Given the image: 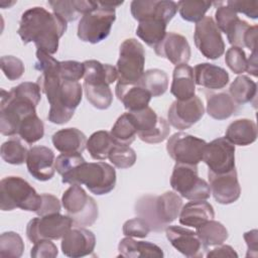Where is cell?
Wrapping results in <instances>:
<instances>
[{
    "instance_id": "cell-33",
    "label": "cell",
    "mask_w": 258,
    "mask_h": 258,
    "mask_svg": "<svg viewBox=\"0 0 258 258\" xmlns=\"http://www.w3.org/2000/svg\"><path fill=\"white\" fill-rule=\"evenodd\" d=\"M115 144L129 146L136 138L137 129L129 112L122 114L110 131Z\"/></svg>"
},
{
    "instance_id": "cell-1",
    "label": "cell",
    "mask_w": 258,
    "mask_h": 258,
    "mask_svg": "<svg viewBox=\"0 0 258 258\" xmlns=\"http://www.w3.org/2000/svg\"><path fill=\"white\" fill-rule=\"evenodd\" d=\"M36 58L35 69L41 72L36 83L46 95L50 105L47 119L53 124H66L81 104L84 89L79 82L63 81L59 78L57 73L59 61L51 54L37 50Z\"/></svg>"
},
{
    "instance_id": "cell-32",
    "label": "cell",
    "mask_w": 258,
    "mask_h": 258,
    "mask_svg": "<svg viewBox=\"0 0 258 258\" xmlns=\"http://www.w3.org/2000/svg\"><path fill=\"white\" fill-rule=\"evenodd\" d=\"M166 26L167 22L161 18H148L139 22L136 28V34L147 45L153 48L165 36Z\"/></svg>"
},
{
    "instance_id": "cell-5",
    "label": "cell",
    "mask_w": 258,
    "mask_h": 258,
    "mask_svg": "<svg viewBox=\"0 0 258 258\" xmlns=\"http://www.w3.org/2000/svg\"><path fill=\"white\" fill-rule=\"evenodd\" d=\"M63 183L84 184L97 196L112 191L116 185V171L106 162H83L68 174L61 176Z\"/></svg>"
},
{
    "instance_id": "cell-6",
    "label": "cell",
    "mask_w": 258,
    "mask_h": 258,
    "mask_svg": "<svg viewBox=\"0 0 258 258\" xmlns=\"http://www.w3.org/2000/svg\"><path fill=\"white\" fill-rule=\"evenodd\" d=\"M41 204V195L22 177L7 176L0 181V209L12 211L20 209L36 212Z\"/></svg>"
},
{
    "instance_id": "cell-51",
    "label": "cell",
    "mask_w": 258,
    "mask_h": 258,
    "mask_svg": "<svg viewBox=\"0 0 258 258\" xmlns=\"http://www.w3.org/2000/svg\"><path fill=\"white\" fill-rule=\"evenodd\" d=\"M57 254V247L50 240H40L34 243L30 251V256L33 258H54Z\"/></svg>"
},
{
    "instance_id": "cell-56",
    "label": "cell",
    "mask_w": 258,
    "mask_h": 258,
    "mask_svg": "<svg viewBox=\"0 0 258 258\" xmlns=\"http://www.w3.org/2000/svg\"><path fill=\"white\" fill-rule=\"evenodd\" d=\"M256 38H257V25L250 26L244 38V47L249 48L251 51L256 50Z\"/></svg>"
},
{
    "instance_id": "cell-21",
    "label": "cell",
    "mask_w": 258,
    "mask_h": 258,
    "mask_svg": "<svg viewBox=\"0 0 258 258\" xmlns=\"http://www.w3.org/2000/svg\"><path fill=\"white\" fill-rule=\"evenodd\" d=\"M27 170L39 181H46L55 173V157L53 151L46 146H32L26 158Z\"/></svg>"
},
{
    "instance_id": "cell-31",
    "label": "cell",
    "mask_w": 258,
    "mask_h": 258,
    "mask_svg": "<svg viewBox=\"0 0 258 258\" xmlns=\"http://www.w3.org/2000/svg\"><path fill=\"white\" fill-rule=\"evenodd\" d=\"M237 110V104L228 93L211 94L207 96V113L216 120H226Z\"/></svg>"
},
{
    "instance_id": "cell-25",
    "label": "cell",
    "mask_w": 258,
    "mask_h": 258,
    "mask_svg": "<svg viewBox=\"0 0 258 258\" xmlns=\"http://www.w3.org/2000/svg\"><path fill=\"white\" fill-rule=\"evenodd\" d=\"M56 150L63 154L81 153L86 149L87 137L77 128H64L56 131L51 137Z\"/></svg>"
},
{
    "instance_id": "cell-50",
    "label": "cell",
    "mask_w": 258,
    "mask_h": 258,
    "mask_svg": "<svg viewBox=\"0 0 258 258\" xmlns=\"http://www.w3.org/2000/svg\"><path fill=\"white\" fill-rule=\"evenodd\" d=\"M122 231L126 237L145 238L148 236L151 229L144 219L138 217L127 220L123 225Z\"/></svg>"
},
{
    "instance_id": "cell-12",
    "label": "cell",
    "mask_w": 258,
    "mask_h": 258,
    "mask_svg": "<svg viewBox=\"0 0 258 258\" xmlns=\"http://www.w3.org/2000/svg\"><path fill=\"white\" fill-rule=\"evenodd\" d=\"M74 226L68 215L59 213L33 218L26 227V236L31 243L40 240H58Z\"/></svg>"
},
{
    "instance_id": "cell-48",
    "label": "cell",
    "mask_w": 258,
    "mask_h": 258,
    "mask_svg": "<svg viewBox=\"0 0 258 258\" xmlns=\"http://www.w3.org/2000/svg\"><path fill=\"white\" fill-rule=\"evenodd\" d=\"M1 70L9 81L20 79L24 73L22 60L13 55H3L1 57Z\"/></svg>"
},
{
    "instance_id": "cell-40",
    "label": "cell",
    "mask_w": 258,
    "mask_h": 258,
    "mask_svg": "<svg viewBox=\"0 0 258 258\" xmlns=\"http://www.w3.org/2000/svg\"><path fill=\"white\" fill-rule=\"evenodd\" d=\"M18 135L28 144H33L43 137L44 125L36 113L27 115L21 120Z\"/></svg>"
},
{
    "instance_id": "cell-30",
    "label": "cell",
    "mask_w": 258,
    "mask_h": 258,
    "mask_svg": "<svg viewBox=\"0 0 258 258\" xmlns=\"http://www.w3.org/2000/svg\"><path fill=\"white\" fill-rule=\"evenodd\" d=\"M225 138L234 145H250L257 138V126L253 120L238 119L227 127Z\"/></svg>"
},
{
    "instance_id": "cell-20",
    "label": "cell",
    "mask_w": 258,
    "mask_h": 258,
    "mask_svg": "<svg viewBox=\"0 0 258 258\" xmlns=\"http://www.w3.org/2000/svg\"><path fill=\"white\" fill-rule=\"evenodd\" d=\"M153 49L158 56L166 58L175 67L187 63L191 54L187 39L176 32H166Z\"/></svg>"
},
{
    "instance_id": "cell-4",
    "label": "cell",
    "mask_w": 258,
    "mask_h": 258,
    "mask_svg": "<svg viewBox=\"0 0 258 258\" xmlns=\"http://www.w3.org/2000/svg\"><path fill=\"white\" fill-rule=\"evenodd\" d=\"M182 206L179 195L168 190L160 196L141 197L136 202L135 212L148 223L151 231L161 232L178 218Z\"/></svg>"
},
{
    "instance_id": "cell-22",
    "label": "cell",
    "mask_w": 258,
    "mask_h": 258,
    "mask_svg": "<svg viewBox=\"0 0 258 258\" xmlns=\"http://www.w3.org/2000/svg\"><path fill=\"white\" fill-rule=\"evenodd\" d=\"M115 94L129 112L139 111L148 107L151 100L150 93L138 83L131 85L117 83Z\"/></svg>"
},
{
    "instance_id": "cell-36",
    "label": "cell",
    "mask_w": 258,
    "mask_h": 258,
    "mask_svg": "<svg viewBox=\"0 0 258 258\" xmlns=\"http://www.w3.org/2000/svg\"><path fill=\"white\" fill-rule=\"evenodd\" d=\"M228 94L236 104H246L255 99L257 85L249 77L241 75L232 82Z\"/></svg>"
},
{
    "instance_id": "cell-35",
    "label": "cell",
    "mask_w": 258,
    "mask_h": 258,
    "mask_svg": "<svg viewBox=\"0 0 258 258\" xmlns=\"http://www.w3.org/2000/svg\"><path fill=\"white\" fill-rule=\"evenodd\" d=\"M196 230L206 248L223 244L229 236L226 227L214 219L206 222Z\"/></svg>"
},
{
    "instance_id": "cell-27",
    "label": "cell",
    "mask_w": 258,
    "mask_h": 258,
    "mask_svg": "<svg viewBox=\"0 0 258 258\" xmlns=\"http://www.w3.org/2000/svg\"><path fill=\"white\" fill-rule=\"evenodd\" d=\"M119 257L125 258H162L163 251L156 244L148 241H136L132 237L123 238L118 245Z\"/></svg>"
},
{
    "instance_id": "cell-24",
    "label": "cell",
    "mask_w": 258,
    "mask_h": 258,
    "mask_svg": "<svg viewBox=\"0 0 258 258\" xmlns=\"http://www.w3.org/2000/svg\"><path fill=\"white\" fill-rule=\"evenodd\" d=\"M215 218L213 206L206 201H191L182 206L178 220L186 227L199 228L206 222Z\"/></svg>"
},
{
    "instance_id": "cell-42",
    "label": "cell",
    "mask_w": 258,
    "mask_h": 258,
    "mask_svg": "<svg viewBox=\"0 0 258 258\" xmlns=\"http://www.w3.org/2000/svg\"><path fill=\"white\" fill-rule=\"evenodd\" d=\"M213 5L210 1H178L177 8L181 18L188 22L198 23L204 17L210 7Z\"/></svg>"
},
{
    "instance_id": "cell-11",
    "label": "cell",
    "mask_w": 258,
    "mask_h": 258,
    "mask_svg": "<svg viewBox=\"0 0 258 258\" xmlns=\"http://www.w3.org/2000/svg\"><path fill=\"white\" fill-rule=\"evenodd\" d=\"M207 142L197 136L177 132L167 140L168 155L176 162L188 165H198L203 161Z\"/></svg>"
},
{
    "instance_id": "cell-19",
    "label": "cell",
    "mask_w": 258,
    "mask_h": 258,
    "mask_svg": "<svg viewBox=\"0 0 258 258\" xmlns=\"http://www.w3.org/2000/svg\"><path fill=\"white\" fill-rule=\"evenodd\" d=\"M134 19L141 22L148 18H161L169 22L176 14L177 3L169 0H134L130 5Z\"/></svg>"
},
{
    "instance_id": "cell-29",
    "label": "cell",
    "mask_w": 258,
    "mask_h": 258,
    "mask_svg": "<svg viewBox=\"0 0 258 258\" xmlns=\"http://www.w3.org/2000/svg\"><path fill=\"white\" fill-rule=\"evenodd\" d=\"M84 83L93 85L110 86L118 79L117 69L108 63H102L96 59H88L84 62Z\"/></svg>"
},
{
    "instance_id": "cell-41",
    "label": "cell",
    "mask_w": 258,
    "mask_h": 258,
    "mask_svg": "<svg viewBox=\"0 0 258 258\" xmlns=\"http://www.w3.org/2000/svg\"><path fill=\"white\" fill-rule=\"evenodd\" d=\"M0 153L5 162L13 165H20L26 162L28 149L19 139L11 138L1 145Z\"/></svg>"
},
{
    "instance_id": "cell-39",
    "label": "cell",
    "mask_w": 258,
    "mask_h": 258,
    "mask_svg": "<svg viewBox=\"0 0 258 258\" xmlns=\"http://www.w3.org/2000/svg\"><path fill=\"white\" fill-rule=\"evenodd\" d=\"M84 92L89 103L99 109H108L113 102V94L108 85H93L84 83Z\"/></svg>"
},
{
    "instance_id": "cell-43",
    "label": "cell",
    "mask_w": 258,
    "mask_h": 258,
    "mask_svg": "<svg viewBox=\"0 0 258 258\" xmlns=\"http://www.w3.org/2000/svg\"><path fill=\"white\" fill-rule=\"evenodd\" d=\"M24 251V242L15 232H4L0 236V257L18 258Z\"/></svg>"
},
{
    "instance_id": "cell-55",
    "label": "cell",
    "mask_w": 258,
    "mask_h": 258,
    "mask_svg": "<svg viewBox=\"0 0 258 258\" xmlns=\"http://www.w3.org/2000/svg\"><path fill=\"white\" fill-rule=\"evenodd\" d=\"M207 257H238L237 252L230 245H217L216 248L208 252Z\"/></svg>"
},
{
    "instance_id": "cell-46",
    "label": "cell",
    "mask_w": 258,
    "mask_h": 258,
    "mask_svg": "<svg viewBox=\"0 0 258 258\" xmlns=\"http://www.w3.org/2000/svg\"><path fill=\"white\" fill-rule=\"evenodd\" d=\"M225 62L228 68L237 75L243 74L247 69V57L243 48L232 46L226 51Z\"/></svg>"
},
{
    "instance_id": "cell-53",
    "label": "cell",
    "mask_w": 258,
    "mask_h": 258,
    "mask_svg": "<svg viewBox=\"0 0 258 258\" xmlns=\"http://www.w3.org/2000/svg\"><path fill=\"white\" fill-rule=\"evenodd\" d=\"M60 202L58 199L49 194H42L41 195V204L39 209L35 212L37 216L42 217L46 215L56 214L60 211Z\"/></svg>"
},
{
    "instance_id": "cell-34",
    "label": "cell",
    "mask_w": 258,
    "mask_h": 258,
    "mask_svg": "<svg viewBox=\"0 0 258 258\" xmlns=\"http://www.w3.org/2000/svg\"><path fill=\"white\" fill-rule=\"evenodd\" d=\"M115 142L113 141L110 132L99 130L94 132L87 140L86 149L91 157L96 160H105L108 158L109 153Z\"/></svg>"
},
{
    "instance_id": "cell-2",
    "label": "cell",
    "mask_w": 258,
    "mask_h": 258,
    "mask_svg": "<svg viewBox=\"0 0 258 258\" xmlns=\"http://www.w3.org/2000/svg\"><path fill=\"white\" fill-rule=\"evenodd\" d=\"M67 28L68 22L60 16L36 6L22 13L17 33L24 44L34 42L37 49L53 54Z\"/></svg>"
},
{
    "instance_id": "cell-10",
    "label": "cell",
    "mask_w": 258,
    "mask_h": 258,
    "mask_svg": "<svg viewBox=\"0 0 258 258\" xmlns=\"http://www.w3.org/2000/svg\"><path fill=\"white\" fill-rule=\"evenodd\" d=\"M145 50L141 42L135 38L125 39L119 48L117 60L118 83L137 84L144 73Z\"/></svg>"
},
{
    "instance_id": "cell-8",
    "label": "cell",
    "mask_w": 258,
    "mask_h": 258,
    "mask_svg": "<svg viewBox=\"0 0 258 258\" xmlns=\"http://www.w3.org/2000/svg\"><path fill=\"white\" fill-rule=\"evenodd\" d=\"M99 6L83 15L78 24V37L84 42L98 43L111 32L116 20L115 8L107 6L104 2H98Z\"/></svg>"
},
{
    "instance_id": "cell-54",
    "label": "cell",
    "mask_w": 258,
    "mask_h": 258,
    "mask_svg": "<svg viewBox=\"0 0 258 258\" xmlns=\"http://www.w3.org/2000/svg\"><path fill=\"white\" fill-rule=\"evenodd\" d=\"M244 239L247 244V257H257L258 253V231L256 229L244 233Z\"/></svg>"
},
{
    "instance_id": "cell-45",
    "label": "cell",
    "mask_w": 258,
    "mask_h": 258,
    "mask_svg": "<svg viewBox=\"0 0 258 258\" xmlns=\"http://www.w3.org/2000/svg\"><path fill=\"white\" fill-rule=\"evenodd\" d=\"M250 24L237 17L226 29L225 34L227 35L228 41L233 46H238L243 48L244 47V38L246 32L250 28Z\"/></svg>"
},
{
    "instance_id": "cell-44",
    "label": "cell",
    "mask_w": 258,
    "mask_h": 258,
    "mask_svg": "<svg viewBox=\"0 0 258 258\" xmlns=\"http://www.w3.org/2000/svg\"><path fill=\"white\" fill-rule=\"evenodd\" d=\"M108 158L114 166L124 169L129 168L135 164L136 153L130 146L115 144L111 149Z\"/></svg>"
},
{
    "instance_id": "cell-18",
    "label": "cell",
    "mask_w": 258,
    "mask_h": 258,
    "mask_svg": "<svg viewBox=\"0 0 258 258\" xmlns=\"http://www.w3.org/2000/svg\"><path fill=\"white\" fill-rule=\"evenodd\" d=\"M208 177L211 194L219 204L230 205L240 198L241 186L238 181L236 168L222 174L208 171Z\"/></svg>"
},
{
    "instance_id": "cell-13",
    "label": "cell",
    "mask_w": 258,
    "mask_h": 258,
    "mask_svg": "<svg viewBox=\"0 0 258 258\" xmlns=\"http://www.w3.org/2000/svg\"><path fill=\"white\" fill-rule=\"evenodd\" d=\"M194 40L199 51L209 59H217L225 52L221 31L211 16H205L196 23Z\"/></svg>"
},
{
    "instance_id": "cell-28",
    "label": "cell",
    "mask_w": 258,
    "mask_h": 258,
    "mask_svg": "<svg viewBox=\"0 0 258 258\" xmlns=\"http://www.w3.org/2000/svg\"><path fill=\"white\" fill-rule=\"evenodd\" d=\"M53 13L60 16L64 21L71 22L77 20L81 15H85L95 10L99 3L85 0H54L48 1Z\"/></svg>"
},
{
    "instance_id": "cell-17",
    "label": "cell",
    "mask_w": 258,
    "mask_h": 258,
    "mask_svg": "<svg viewBox=\"0 0 258 258\" xmlns=\"http://www.w3.org/2000/svg\"><path fill=\"white\" fill-rule=\"evenodd\" d=\"M61 251L71 258H80L94 252L95 234L84 227H72L61 238Z\"/></svg>"
},
{
    "instance_id": "cell-52",
    "label": "cell",
    "mask_w": 258,
    "mask_h": 258,
    "mask_svg": "<svg viewBox=\"0 0 258 258\" xmlns=\"http://www.w3.org/2000/svg\"><path fill=\"white\" fill-rule=\"evenodd\" d=\"M226 5L232 8L236 13H243L247 17L256 19L258 17V2L257 1H238L229 0Z\"/></svg>"
},
{
    "instance_id": "cell-38",
    "label": "cell",
    "mask_w": 258,
    "mask_h": 258,
    "mask_svg": "<svg viewBox=\"0 0 258 258\" xmlns=\"http://www.w3.org/2000/svg\"><path fill=\"white\" fill-rule=\"evenodd\" d=\"M132 116L133 122L137 129V136L142 141L157 127L159 123V118L155 111L149 106L139 110L129 112Z\"/></svg>"
},
{
    "instance_id": "cell-16",
    "label": "cell",
    "mask_w": 258,
    "mask_h": 258,
    "mask_svg": "<svg viewBox=\"0 0 258 258\" xmlns=\"http://www.w3.org/2000/svg\"><path fill=\"white\" fill-rule=\"evenodd\" d=\"M165 235L170 244L185 257L201 258L207 250L197 232L187 228L168 225Z\"/></svg>"
},
{
    "instance_id": "cell-23",
    "label": "cell",
    "mask_w": 258,
    "mask_h": 258,
    "mask_svg": "<svg viewBox=\"0 0 258 258\" xmlns=\"http://www.w3.org/2000/svg\"><path fill=\"white\" fill-rule=\"evenodd\" d=\"M195 83L209 90H221L229 83V74L226 70L210 62H202L194 69Z\"/></svg>"
},
{
    "instance_id": "cell-7",
    "label": "cell",
    "mask_w": 258,
    "mask_h": 258,
    "mask_svg": "<svg viewBox=\"0 0 258 258\" xmlns=\"http://www.w3.org/2000/svg\"><path fill=\"white\" fill-rule=\"evenodd\" d=\"M61 204L76 227L92 226L98 219L99 210L96 201L88 196L80 184H71L62 194Z\"/></svg>"
},
{
    "instance_id": "cell-57",
    "label": "cell",
    "mask_w": 258,
    "mask_h": 258,
    "mask_svg": "<svg viewBox=\"0 0 258 258\" xmlns=\"http://www.w3.org/2000/svg\"><path fill=\"white\" fill-rule=\"evenodd\" d=\"M246 72L254 77L258 76V68H257V52L256 50L252 51L249 58H247V69Z\"/></svg>"
},
{
    "instance_id": "cell-37",
    "label": "cell",
    "mask_w": 258,
    "mask_h": 258,
    "mask_svg": "<svg viewBox=\"0 0 258 258\" xmlns=\"http://www.w3.org/2000/svg\"><path fill=\"white\" fill-rule=\"evenodd\" d=\"M138 84L147 90L151 97H160L168 89V77L162 70L150 69L143 73Z\"/></svg>"
},
{
    "instance_id": "cell-3",
    "label": "cell",
    "mask_w": 258,
    "mask_h": 258,
    "mask_svg": "<svg viewBox=\"0 0 258 258\" xmlns=\"http://www.w3.org/2000/svg\"><path fill=\"white\" fill-rule=\"evenodd\" d=\"M37 83L23 82L13 87L9 92L1 90L0 102V132L4 136L18 135L21 120L36 113V107L41 99Z\"/></svg>"
},
{
    "instance_id": "cell-26",
    "label": "cell",
    "mask_w": 258,
    "mask_h": 258,
    "mask_svg": "<svg viewBox=\"0 0 258 258\" xmlns=\"http://www.w3.org/2000/svg\"><path fill=\"white\" fill-rule=\"evenodd\" d=\"M170 93L178 101H185L195 96L196 83L194 78V69L187 63L179 64L174 68Z\"/></svg>"
},
{
    "instance_id": "cell-14",
    "label": "cell",
    "mask_w": 258,
    "mask_h": 258,
    "mask_svg": "<svg viewBox=\"0 0 258 258\" xmlns=\"http://www.w3.org/2000/svg\"><path fill=\"white\" fill-rule=\"evenodd\" d=\"M203 161L209 171L222 174L235 168V145L225 137H219L207 143Z\"/></svg>"
},
{
    "instance_id": "cell-49",
    "label": "cell",
    "mask_w": 258,
    "mask_h": 258,
    "mask_svg": "<svg viewBox=\"0 0 258 258\" xmlns=\"http://www.w3.org/2000/svg\"><path fill=\"white\" fill-rule=\"evenodd\" d=\"M85 161L86 160L81 153H75V154L61 153L55 158V170L61 176H63Z\"/></svg>"
},
{
    "instance_id": "cell-47",
    "label": "cell",
    "mask_w": 258,
    "mask_h": 258,
    "mask_svg": "<svg viewBox=\"0 0 258 258\" xmlns=\"http://www.w3.org/2000/svg\"><path fill=\"white\" fill-rule=\"evenodd\" d=\"M57 73L59 78L63 81L79 82L82 78H84V63L77 60L59 61Z\"/></svg>"
},
{
    "instance_id": "cell-15",
    "label": "cell",
    "mask_w": 258,
    "mask_h": 258,
    "mask_svg": "<svg viewBox=\"0 0 258 258\" xmlns=\"http://www.w3.org/2000/svg\"><path fill=\"white\" fill-rule=\"evenodd\" d=\"M205 114V107L198 96L185 101L175 100L168 109V123L179 130L188 129L199 122Z\"/></svg>"
},
{
    "instance_id": "cell-9",
    "label": "cell",
    "mask_w": 258,
    "mask_h": 258,
    "mask_svg": "<svg viewBox=\"0 0 258 258\" xmlns=\"http://www.w3.org/2000/svg\"><path fill=\"white\" fill-rule=\"evenodd\" d=\"M170 185L176 194L189 201H206L211 196L210 185L199 176L197 165L175 163Z\"/></svg>"
}]
</instances>
